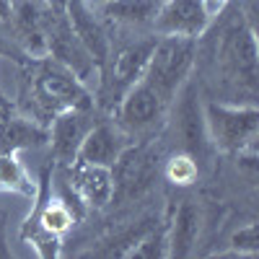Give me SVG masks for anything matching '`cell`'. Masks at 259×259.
Here are the masks:
<instances>
[{"label": "cell", "instance_id": "10", "mask_svg": "<svg viewBox=\"0 0 259 259\" xmlns=\"http://www.w3.org/2000/svg\"><path fill=\"white\" fill-rule=\"evenodd\" d=\"M70 189L78 194V200L83 207H104L114 200V168L106 166H91V163H80L73 161L70 171Z\"/></svg>", "mask_w": 259, "mask_h": 259}, {"label": "cell", "instance_id": "21", "mask_svg": "<svg viewBox=\"0 0 259 259\" xmlns=\"http://www.w3.org/2000/svg\"><path fill=\"white\" fill-rule=\"evenodd\" d=\"M85 3H89L91 8H96V6H101V3H109V0H85Z\"/></svg>", "mask_w": 259, "mask_h": 259}, {"label": "cell", "instance_id": "1", "mask_svg": "<svg viewBox=\"0 0 259 259\" xmlns=\"http://www.w3.org/2000/svg\"><path fill=\"white\" fill-rule=\"evenodd\" d=\"M194 65V39L189 36H158L150 52L143 80L166 104H171L192 73Z\"/></svg>", "mask_w": 259, "mask_h": 259}, {"label": "cell", "instance_id": "12", "mask_svg": "<svg viewBox=\"0 0 259 259\" xmlns=\"http://www.w3.org/2000/svg\"><path fill=\"white\" fill-rule=\"evenodd\" d=\"M223 60L231 65L233 73L244 75L246 80H254L256 73V41L246 24H236L228 29L223 41Z\"/></svg>", "mask_w": 259, "mask_h": 259}, {"label": "cell", "instance_id": "20", "mask_svg": "<svg viewBox=\"0 0 259 259\" xmlns=\"http://www.w3.org/2000/svg\"><path fill=\"white\" fill-rule=\"evenodd\" d=\"M47 3L52 6V11H60V13H62V8H65V3H68V0H47Z\"/></svg>", "mask_w": 259, "mask_h": 259}, {"label": "cell", "instance_id": "15", "mask_svg": "<svg viewBox=\"0 0 259 259\" xmlns=\"http://www.w3.org/2000/svg\"><path fill=\"white\" fill-rule=\"evenodd\" d=\"M99 13L119 26H143L150 24L158 11V0H109L96 6Z\"/></svg>", "mask_w": 259, "mask_h": 259}, {"label": "cell", "instance_id": "14", "mask_svg": "<svg viewBox=\"0 0 259 259\" xmlns=\"http://www.w3.org/2000/svg\"><path fill=\"white\" fill-rule=\"evenodd\" d=\"M200 233V210L194 202H182L174 223H171V231L166 236V254L168 256H187L197 241Z\"/></svg>", "mask_w": 259, "mask_h": 259}, {"label": "cell", "instance_id": "18", "mask_svg": "<svg viewBox=\"0 0 259 259\" xmlns=\"http://www.w3.org/2000/svg\"><path fill=\"white\" fill-rule=\"evenodd\" d=\"M231 246L236 249L233 254H221V256H256L259 251V236H256V223H249L239 228L231 239Z\"/></svg>", "mask_w": 259, "mask_h": 259}, {"label": "cell", "instance_id": "6", "mask_svg": "<svg viewBox=\"0 0 259 259\" xmlns=\"http://www.w3.org/2000/svg\"><path fill=\"white\" fill-rule=\"evenodd\" d=\"M114 109H117V124L124 133L127 135H140V133L153 130L163 119L168 104L140 78L133 89L117 101Z\"/></svg>", "mask_w": 259, "mask_h": 259}, {"label": "cell", "instance_id": "7", "mask_svg": "<svg viewBox=\"0 0 259 259\" xmlns=\"http://www.w3.org/2000/svg\"><path fill=\"white\" fill-rule=\"evenodd\" d=\"M62 13H65V21H68L70 31L78 36L83 50L96 62V68L104 70V65L112 57V45H109V36L104 31V24L96 18L94 8L85 0H68Z\"/></svg>", "mask_w": 259, "mask_h": 259}, {"label": "cell", "instance_id": "2", "mask_svg": "<svg viewBox=\"0 0 259 259\" xmlns=\"http://www.w3.org/2000/svg\"><path fill=\"white\" fill-rule=\"evenodd\" d=\"M31 99L36 109L50 117L65 109H89L91 106V94L85 91V83L52 57L39 62L31 78Z\"/></svg>", "mask_w": 259, "mask_h": 259}, {"label": "cell", "instance_id": "5", "mask_svg": "<svg viewBox=\"0 0 259 259\" xmlns=\"http://www.w3.org/2000/svg\"><path fill=\"white\" fill-rule=\"evenodd\" d=\"M156 39H158V36L133 41V45L122 47V50L112 57V62L104 65V68H109V73H106V80H104V91H106V101H109V104L117 106V101L145 75L150 52H153V47H156Z\"/></svg>", "mask_w": 259, "mask_h": 259}, {"label": "cell", "instance_id": "17", "mask_svg": "<svg viewBox=\"0 0 259 259\" xmlns=\"http://www.w3.org/2000/svg\"><path fill=\"white\" fill-rule=\"evenodd\" d=\"M163 174L171 184H177V187H189L194 179H197V163H194L192 156L187 153H179V156H171L166 161V168H163Z\"/></svg>", "mask_w": 259, "mask_h": 259}, {"label": "cell", "instance_id": "13", "mask_svg": "<svg viewBox=\"0 0 259 259\" xmlns=\"http://www.w3.org/2000/svg\"><path fill=\"white\" fill-rule=\"evenodd\" d=\"M47 143V130L26 117L0 112V153H18L21 148Z\"/></svg>", "mask_w": 259, "mask_h": 259}, {"label": "cell", "instance_id": "16", "mask_svg": "<svg viewBox=\"0 0 259 259\" xmlns=\"http://www.w3.org/2000/svg\"><path fill=\"white\" fill-rule=\"evenodd\" d=\"M36 184L26 166L18 161L16 153H0V192H13V194H24V197L34 200Z\"/></svg>", "mask_w": 259, "mask_h": 259}, {"label": "cell", "instance_id": "19", "mask_svg": "<svg viewBox=\"0 0 259 259\" xmlns=\"http://www.w3.org/2000/svg\"><path fill=\"white\" fill-rule=\"evenodd\" d=\"M200 3H202V11H205V16L212 21V18L218 16V13H223V8L231 3V0H200Z\"/></svg>", "mask_w": 259, "mask_h": 259}, {"label": "cell", "instance_id": "9", "mask_svg": "<svg viewBox=\"0 0 259 259\" xmlns=\"http://www.w3.org/2000/svg\"><path fill=\"white\" fill-rule=\"evenodd\" d=\"M210 24L200 0H163L153 16V29L161 36L197 39Z\"/></svg>", "mask_w": 259, "mask_h": 259}, {"label": "cell", "instance_id": "4", "mask_svg": "<svg viewBox=\"0 0 259 259\" xmlns=\"http://www.w3.org/2000/svg\"><path fill=\"white\" fill-rule=\"evenodd\" d=\"M45 41H47V55H52V60H57L60 65H65L78 80L89 83L91 78L99 75L96 62L91 60V55L83 50V45L78 41V36L70 31L65 13H52V21H45Z\"/></svg>", "mask_w": 259, "mask_h": 259}, {"label": "cell", "instance_id": "8", "mask_svg": "<svg viewBox=\"0 0 259 259\" xmlns=\"http://www.w3.org/2000/svg\"><path fill=\"white\" fill-rule=\"evenodd\" d=\"M130 145H133V135H127L117 122H99L91 124V130L85 133L75 153V161L114 168V163Z\"/></svg>", "mask_w": 259, "mask_h": 259}, {"label": "cell", "instance_id": "11", "mask_svg": "<svg viewBox=\"0 0 259 259\" xmlns=\"http://www.w3.org/2000/svg\"><path fill=\"white\" fill-rule=\"evenodd\" d=\"M94 119H89V109H65L52 117V127L47 130V140L52 143V153L57 161L70 163L75 161V153L91 130Z\"/></svg>", "mask_w": 259, "mask_h": 259}, {"label": "cell", "instance_id": "3", "mask_svg": "<svg viewBox=\"0 0 259 259\" xmlns=\"http://www.w3.org/2000/svg\"><path fill=\"white\" fill-rule=\"evenodd\" d=\"M205 124L212 145L223 153L251 150L259 133V112L254 104H215L205 106Z\"/></svg>", "mask_w": 259, "mask_h": 259}]
</instances>
